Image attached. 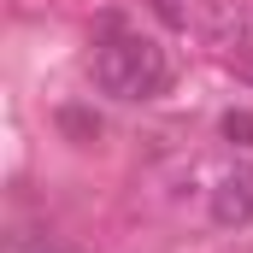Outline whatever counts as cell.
I'll list each match as a JSON object with an SVG mask.
<instances>
[{
	"mask_svg": "<svg viewBox=\"0 0 253 253\" xmlns=\"http://www.w3.org/2000/svg\"><path fill=\"white\" fill-rule=\"evenodd\" d=\"M94 83L112 100H153L171 83V59H165V47L153 36H118L112 30L94 47Z\"/></svg>",
	"mask_w": 253,
	"mask_h": 253,
	"instance_id": "6da1fadb",
	"label": "cell"
},
{
	"mask_svg": "<svg viewBox=\"0 0 253 253\" xmlns=\"http://www.w3.org/2000/svg\"><path fill=\"white\" fill-rule=\"evenodd\" d=\"M218 47H224L230 65L253 83V0L236 6V12H224V24H218Z\"/></svg>",
	"mask_w": 253,
	"mask_h": 253,
	"instance_id": "7a4b0ae2",
	"label": "cell"
},
{
	"mask_svg": "<svg viewBox=\"0 0 253 253\" xmlns=\"http://www.w3.org/2000/svg\"><path fill=\"white\" fill-rule=\"evenodd\" d=\"M248 218H253V177H224V183L212 189V224L242 230Z\"/></svg>",
	"mask_w": 253,
	"mask_h": 253,
	"instance_id": "3957f363",
	"label": "cell"
},
{
	"mask_svg": "<svg viewBox=\"0 0 253 253\" xmlns=\"http://www.w3.org/2000/svg\"><path fill=\"white\" fill-rule=\"evenodd\" d=\"M59 129H65V135H77V141H94V135H100L94 112H83V106H65V112H59Z\"/></svg>",
	"mask_w": 253,
	"mask_h": 253,
	"instance_id": "277c9868",
	"label": "cell"
},
{
	"mask_svg": "<svg viewBox=\"0 0 253 253\" xmlns=\"http://www.w3.org/2000/svg\"><path fill=\"white\" fill-rule=\"evenodd\" d=\"M224 141H230V147H253V112L230 106V112H224Z\"/></svg>",
	"mask_w": 253,
	"mask_h": 253,
	"instance_id": "5b68a950",
	"label": "cell"
},
{
	"mask_svg": "<svg viewBox=\"0 0 253 253\" xmlns=\"http://www.w3.org/2000/svg\"><path fill=\"white\" fill-rule=\"evenodd\" d=\"M153 12H159V18H165V24H171V30H177V24H183V18H189V12H183V0H153Z\"/></svg>",
	"mask_w": 253,
	"mask_h": 253,
	"instance_id": "8992f818",
	"label": "cell"
}]
</instances>
